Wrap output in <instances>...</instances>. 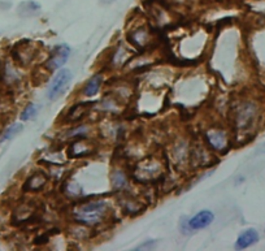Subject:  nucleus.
<instances>
[{
  "instance_id": "f257e3e1",
  "label": "nucleus",
  "mask_w": 265,
  "mask_h": 251,
  "mask_svg": "<svg viewBox=\"0 0 265 251\" xmlns=\"http://www.w3.org/2000/svg\"><path fill=\"white\" fill-rule=\"evenodd\" d=\"M110 211L107 202L104 200H88L82 204L77 206L72 215L74 222H80L84 225H90V226H95L99 225L106 220Z\"/></svg>"
},
{
  "instance_id": "f03ea898",
  "label": "nucleus",
  "mask_w": 265,
  "mask_h": 251,
  "mask_svg": "<svg viewBox=\"0 0 265 251\" xmlns=\"http://www.w3.org/2000/svg\"><path fill=\"white\" fill-rule=\"evenodd\" d=\"M72 77L73 76H72V72L69 69H58V72L50 82L48 90H47V98L50 100H56L58 98H60L70 85Z\"/></svg>"
},
{
  "instance_id": "7ed1b4c3",
  "label": "nucleus",
  "mask_w": 265,
  "mask_h": 251,
  "mask_svg": "<svg viewBox=\"0 0 265 251\" xmlns=\"http://www.w3.org/2000/svg\"><path fill=\"white\" fill-rule=\"evenodd\" d=\"M256 118V107L252 103H244L236 110V126L240 132L248 130Z\"/></svg>"
},
{
  "instance_id": "20e7f679",
  "label": "nucleus",
  "mask_w": 265,
  "mask_h": 251,
  "mask_svg": "<svg viewBox=\"0 0 265 251\" xmlns=\"http://www.w3.org/2000/svg\"><path fill=\"white\" fill-rule=\"evenodd\" d=\"M69 56H70V47L68 44H58L55 48L51 51L48 60L46 62V68L48 70H58L62 69L66 64Z\"/></svg>"
},
{
  "instance_id": "39448f33",
  "label": "nucleus",
  "mask_w": 265,
  "mask_h": 251,
  "mask_svg": "<svg viewBox=\"0 0 265 251\" xmlns=\"http://www.w3.org/2000/svg\"><path fill=\"white\" fill-rule=\"evenodd\" d=\"M160 173V164L155 159H147L139 163L136 168V178L142 182L152 181Z\"/></svg>"
},
{
  "instance_id": "423d86ee",
  "label": "nucleus",
  "mask_w": 265,
  "mask_h": 251,
  "mask_svg": "<svg viewBox=\"0 0 265 251\" xmlns=\"http://www.w3.org/2000/svg\"><path fill=\"white\" fill-rule=\"evenodd\" d=\"M206 140L207 144H210V148H214V151H225L228 147V136L222 129L218 128H214L206 133Z\"/></svg>"
},
{
  "instance_id": "0eeeda50",
  "label": "nucleus",
  "mask_w": 265,
  "mask_h": 251,
  "mask_svg": "<svg viewBox=\"0 0 265 251\" xmlns=\"http://www.w3.org/2000/svg\"><path fill=\"white\" fill-rule=\"evenodd\" d=\"M214 220V215L208 210L198 212L196 215H194L191 218H188L190 226L192 230H200V229L208 228Z\"/></svg>"
},
{
  "instance_id": "6e6552de",
  "label": "nucleus",
  "mask_w": 265,
  "mask_h": 251,
  "mask_svg": "<svg viewBox=\"0 0 265 251\" xmlns=\"http://www.w3.org/2000/svg\"><path fill=\"white\" fill-rule=\"evenodd\" d=\"M258 242H259V233H258V230L252 228L246 229L236 238V250H244V248L254 246Z\"/></svg>"
},
{
  "instance_id": "1a4fd4ad",
  "label": "nucleus",
  "mask_w": 265,
  "mask_h": 251,
  "mask_svg": "<svg viewBox=\"0 0 265 251\" xmlns=\"http://www.w3.org/2000/svg\"><path fill=\"white\" fill-rule=\"evenodd\" d=\"M92 152V144L86 140V137H82L70 144L69 147V156L72 158H82Z\"/></svg>"
},
{
  "instance_id": "9d476101",
  "label": "nucleus",
  "mask_w": 265,
  "mask_h": 251,
  "mask_svg": "<svg viewBox=\"0 0 265 251\" xmlns=\"http://www.w3.org/2000/svg\"><path fill=\"white\" fill-rule=\"evenodd\" d=\"M47 181H48V178L43 173H34L32 176L28 178V181L24 185V189L26 192H39L44 188Z\"/></svg>"
},
{
  "instance_id": "9b49d317",
  "label": "nucleus",
  "mask_w": 265,
  "mask_h": 251,
  "mask_svg": "<svg viewBox=\"0 0 265 251\" xmlns=\"http://www.w3.org/2000/svg\"><path fill=\"white\" fill-rule=\"evenodd\" d=\"M102 82H103V77L100 74L91 77L88 81V84L84 85V94L86 96H94V95H96L102 88Z\"/></svg>"
},
{
  "instance_id": "f8f14e48",
  "label": "nucleus",
  "mask_w": 265,
  "mask_h": 251,
  "mask_svg": "<svg viewBox=\"0 0 265 251\" xmlns=\"http://www.w3.org/2000/svg\"><path fill=\"white\" fill-rule=\"evenodd\" d=\"M88 108H90L88 103H78V104L73 106V107L69 110L66 120H68L69 122H76V121H78L81 118H84V114L88 111Z\"/></svg>"
},
{
  "instance_id": "ddd939ff",
  "label": "nucleus",
  "mask_w": 265,
  "mask_h": 251,
  "mask_svg": "<svg viewBox=\"0 0 265 251\" xmlns=\"http://www.w3.org/2000/svg\"><path fill=\"white\" fill-rule=\"evenodd\" d=\"M40 10V4H38L36 2H32V0H29V2H24L18 8V14L21 16H34Z\"/></svg>"
},
{
  "instance_id": "4468645a",
  "label": "nucleus",
  "mask_w": 265,
  "mask_h": 251,
  "mask_svg": "<svg viewBox=\"0 0 265 251\" xmlns=\"http://www.w3.org/2000/svg\"><path fill=\"white\" fill-rule=\"evenodd\" d=\"M150 38V34L148 32L146 29H143V28H140V29L136 30V32H132V43H134V46H144L146 43H147V40H148Z\"/></svg>"
},
{
  "instance_id": "2eb2a0df",
  "label": "nucleus",
  "mask_w": 265,
  "mask_h": 251,
  "mask_svg": "<svg viewBox=\"0 0 265 251\" xmlns=\"http://www.w3.org/2000/svg\"><path fill=\"white\" fill-rule=\"evenodd\" d=\"M22 130H24L22 124H20V122L12 124L3 134H2V137H0V144H2V142H6V140H12L13 137H16L17 134H20Z\"/></svg>"
},
{
  "instance_id": "dca6fc26",
  "label": "nucleus",
  "mask_w": 265,
  "mask_h": 251,
  "mask_svg": "<svg viewBox=\"0 0 265 251\" xmlns=\"http://www.w3.org/2000/svg\"><path fill=\"white\" fill-rule=\"evenodd\" d=\"M112 185L116 190H124L128 186V178L122 170H116L112 174Z\"/></svg>"
},
{
  "instance_id": "f3484780",
  "label": "nucleus",
  "mask_w": 265,
  "mask_h": 251,
  "mask_svg": "<svg viewBox=\"0 0 265 251\" xmlns=\"http://www.w3.org/2000/svg\"><path fill=\"white\" fill-rule=\"evenodd\" d=\"M36 114H38V106L34 104V103H29L21 114V120L32 121L36 118Z\"/></svg>"
},
{
  "instance_id": "a211bd4d",
  "label": "nucleus",
  "mask_w": 265,
  "mask_h": 251,
  "mask_svg": "<svg viewBox=\"0 0 265 251\" xmlns=\"http://www.w3.org/2000/svg\"><path fill=\"white\" fill-rule=\"evenodd\" d=\"M180 232H181L182 234L184 236H188L192 233V229H191L190 226V222H188V218H186V216H182L181 220H180Z\"/></svg>"
},
{
  "instance_id": "6ab92c4d",
  "label": "nucleus",
  "mask_w": 265,
  "mask_h": 251,
  "mask_svg": "<svg viewBox=\"0 0 265 251\" xmlns=\"http://www.w3.org/2000/svg\"><path fill=\"white\" fill-rule=\"evenodd\" d=\"M156 244H158L156 241H146L144 244H139L138 248H136V250H140V248H143V250H150V248H155Z\"/></svg>"
},
{
  "instance_id": "aec40b11",
  "label": "nucleus",
  "mask_w": 265,
  "mask_h": 251,
  "mask_svg": "<svg viewBox=\"0 0 265 251\" xmlns=\"http://www.w3.org/2000/svg\"><path fill=\"white\" fill-rule=\"evenodd\" d=\"M259 152H262V154H265V142L264 144H262V146L259 147Z\"/></svg>"
},
{
  "instance_id": "412c9836",
  "label": "nucleus",
  "mask_w": 265,
  "mask_h": 251,
  "mask_svg": "<svg viewBox=\"0 0 265 251\" xmlns=\"http://www.w3.org/2000/svg\"><path fill=\"white\" fill-rule=\"evenodd\" d=\"M100 2L104 4H110V3H114V0H100Z\"/></svg>"
}]
</instances>
